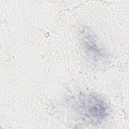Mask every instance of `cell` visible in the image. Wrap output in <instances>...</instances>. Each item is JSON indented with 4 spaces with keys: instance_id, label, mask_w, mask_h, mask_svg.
Listing matches in <instances>:
<instances>
[{
    "instance_id": "1",
    "label": "cell",
    "mask_w": 129,
    "mask_h": 129,
    "mask_svg": "<svg viewBox=\"0 0 129 129\" xmlns=\"http://www.w3.org/2000/svg\"><path fill=\"white\" fill-rule=\"evenodd\" d=\"M77 109L92 123H100L108 116L109 107L106 102L96 94L82 96L77 103Z\"/></svg>"
},
{
    "instance_id": "2",
    "label": "cell",
    "mask_w": 129,
    "mask_h": 129,
    "mask_svg": "<svg viewBox=\"0 0 129 129\" xmlns=\"http://www.w3.org/2000/svg\"><path fill=\"white\" fill-rule=\"evenodd\" d=\"M81 41L86 52L92 57H99L104 54L97 42L96 37L88 29L81 33Z\"/></svg>"
}]
</instances>
